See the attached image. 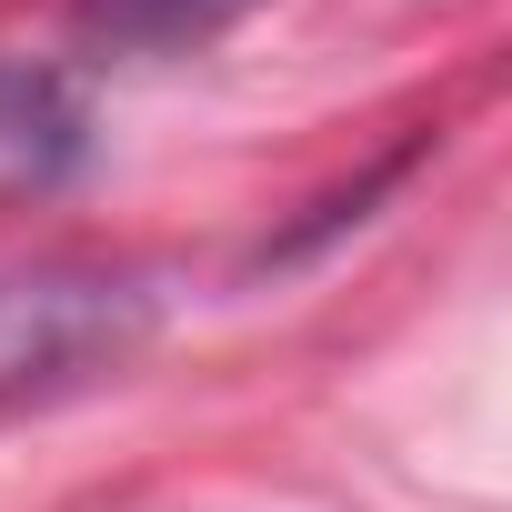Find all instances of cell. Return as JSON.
<instances>
[{"mask_svg": "<svg viewBox=\"0 0 512 512\" xmlns=\"http://www.w3.org/2000/svg\"><path fill=\"white\" fill-rule=\"evenodd\" d=\"M141 332H151V292L131 272H91V262L0 272V402L71 392V382L131 362Z\"/></svg>", "mask_w": 512, "mask_h": 512, "instance_id": "1", "label": "cell"}, {"mask_svg": "<svg viewBox=\"0 0 512 512\" xmlns=\"http://www.w3.org/2000/svg\"><path fill=\"white\" fill-rule=\"evenodd\" d=\"M91 151L81 91L41 61H0V191H51Z\"/></svg>", "mask_w": 512, "mask_h": 512, "instance_id": "2", "label": "cell"}, {"mask_svg": "<svg viewBox=\"0 0 512 512\" xmlns=\"http://www.w3.org/2000/svg\"><path fill=\"white\" fill-rule=\"evenodd\" d=\"M262 0H71V31L81 51H131V61H161V51H201L221 41L231 21H251Z\"/></svg>", "mask_w": 512, "mask_h": 512, "instance_id": "3", "label": "cell"}]
</instances>
